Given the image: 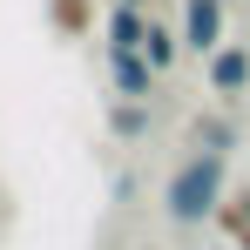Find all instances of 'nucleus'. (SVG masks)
I'll use <instances>...</instances> for the list:
<instances>
[{
    "instance_id": "nucleus-8",
    "label": "nucleus",
    "mask_w": 250,
    "mask_h": 250,
    "mask_svg": "<svg viewBox=\"0 0 250 250\" xmlns=\"http://www.w3.org/2000/svg\"><path fill=\"white\" fill-rule=\"evenodd\" d=\"M108 128H115V135H122V142H142V135H149V102H115V108H108Z\"/></svg>"
},
{
    "instance_id": "nucleus-10",
    "label": "nucleus",
    "mask_w": 250,
    "mask_h": 250,
    "mask_svg": "<svg viewBox=\"0 0 250 250\" xmlns=\"http://www.w3.org/2000/svg\"><path fill=\"white\" fill-rule=\"evenodd\" d=\"M47 21L75 34V27H88V7H82V0H47Z\"/></svg>"
},
{
    "instance_id": "nucleus-3",
    "label": "nucleus",
    "mask_w": 250,
    "mask_h": 250,
    "mask_svg": "<svg viewBox=\"0 0 250 250\" xmlns=\"http://www.w3.org/2000/svg\"><path fill=\"white\" fill-rule=\"evenodd\" d=\"M203 75H209V95H216V102H244L250 95V47L223 41L216 54H203Z\"/></svg>"
},
{
    "instance_id": "nucleus-11",
    "label": "nucleus",
    "mask_w": 250,
    "mask_h": 250,
    "mask_svg": "<svg viewBox=\"0 0 250 250\" xmlns=\"http://www.w3.org/2000/svg\"><path fill=\"white\" fill-rule=\"evenodd\" d=\"M237 250H250V230H244V237H237Z\"/></svg>"
},
{
    "instance_id": "nucleus-2",
    "label": "nucleus",
    "mask_w": 250,
    "mask_h": 250,
    "mask_svg": "<svg viewBox=\"0 0 250 250\" xmlns=\"http://www.w3.org/2000/svg\"><path fill=\"white\" fill-rule=\"evenodd\" d=\"M230 0H183V47L189 54H216L230 41Z\"/></svg>"
},
{
    "instance_id": "nucleus-5",
    "label": "nucleus",
    "mask_w": 250,
    "mask_h": 250,
    "mask_svg": "<svg viewBox=\"0 0 250 250\" xmlns=\"http://www.w3.org/2000/svg\"><path fill=\"white\" fill-rule=\"evenodd\" d=\"M176 47H183V27H163V21L149 14V27H142V54H149V68H156V75L176 68Z\"/></svg>"
},
{
    "instance_id": "nucleus-6",
    "label": "nucleus",
    "mask_w": 250,
    "mask_h": 250,
    "mask_svg": "<svg viewBox=\"0 0 250 250\" xmlns=\"http://www.w3.org/2000/svg\"><path fill=\"white\" fill-rule=\"evenodd\" d=\"M189 149L230 156V149H237V122H230V115H196V122H189Z\"/></svg>"
},
{
    "instance_id": "nucleus-4",
    "label": "nucleus",
    "mask_w": 250,
    "mask_h": 250,
    "mask_svg": "<svg viewBox=\"0 0 250 250\" xmlns=\"http://www.w3.org/2000/svg\"><path fill=\"white\" fill-rule=\"evenodd\" d=\"M108 82H115V95H128V102H149L163 75L149 68L142 47H108Z\"/></svg>"
},
{
    "instance_id": "nucleus-9",
    "label": "nucleus",
    "mask_w": 250,
    "mask_h": 250,
    "mask_svg": "<svg viewBox=\"0 0 250 250\" xmlns=\"http://www.w3.org/2000/svg\"><path fill=\"white\" fill-rule=\"evenodd\" d=\"M216 223H223L230 237H244V230H250V189H223V203H216Z\"/></svg>"
},
{
    "instance_id": "nucleus-1",
    "label": "nucleus",
    "mask_w": 250,
    "mask_h": 250,
    "mask_svg": "<svg viewBox=\"0 0 250 250\" xmlns=\"http://www.w3.org/2000/svg\"><path fill=\"white\" fill-rule=\"evenodd\" d=\"M223 189H230V156H216V149H189L183 163L169 169V183H163V216L176 223V230L216 223Z\"/></svg>"
},
{
    "instance_id": "nucleus-12",
    "label": "nucleus",
    "mask_w": 250,
    "mask_h": 250,
    "mask_svg": "<svg viewBox=\"0 0 250 250\" xmlns=\"http://www.w3.org/2000/svg\"><path fill=\"white\" fill-rule=\"evenodd\" d=\"M128 7H142V0H128Z\"/></svg>"
},
{
    "instance_id": "nucleus-7",
    "label": "nucleus",
    "mask_w": 250,
    "mask_h": 250,
    "mask_svg": "<svg viewBox=\"0 0 250 250\" xmlns=\"http://www.w3.org/2000/svg\"><path fill=\"white\" fill-rule=\"evenodd\" d=\"M142 27H149L142 7H128V0L108 7V47H142Z\"/></svg>"
}]
</instances>
